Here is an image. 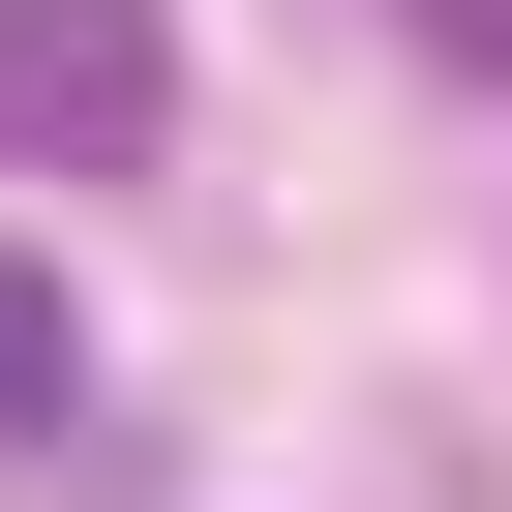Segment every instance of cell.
Wrapping results in <instances>:
<instances>
[{"mask_svg": "<svg viewBox=\"0 0 512 512\" xmlns=\"http://www.w3.org/2000/svg\"><path fill=\"white\" fill-rule=\"evenodd\" d=\"M422 61H482V91H512V0H422Z\"/></svg>", "mask_w": 512, "mask_h": 512, "instance_id": "obj_3", "label": "cell"}, {"mask_svg": "<svg viewBox=\"0 0 512 512\" xmlns=\"http://www.w3.org/2000/svg\"><path fill=\"white\" fill-rule=\"evenodd\" d=\"M181 121V0H0V151L31 181H121Z\"/></svg>", "mask_w": 512, "mask_h": 512, "instance_id": "obj_1", "label": "cell"}, {"mask_svg": "<svg viewBox=\"0 0 512 512\" xmlns=\"http://www.w3.org/2000/svg\"><path fill=\"white\" fill-rule=\"evenodd\" d=\"M61 392H91V302H61V272H31V241H0V452H31V422H61Z\"/></svg>", "mask_w": 512, "mask_h": 512, "instance_id": "obj_2", "label": "cell"}]
</instances>
